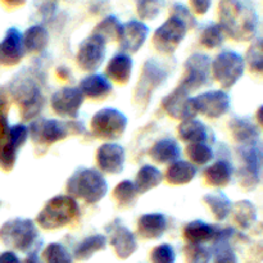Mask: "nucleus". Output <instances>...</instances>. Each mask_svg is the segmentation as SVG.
<instances>
[{
  "instance_id": "f257e3e1",
  "label": "nucleus",
  "mask_w": 263,
  "mask_h": 263,
  "mask_svg": "<svg viewBox=\"0 0 263 263\" xmlns=\"http://www.w3.org/2000/svg\"><path fill=\"white\" fill-rule=\"evenodd\" d=\"M258 14L247 0H220L218 25L228 37L235 41H251L258 30Z\"/></svg>"
},
{
  "instance_id": "f03ea898",
  "label": "nucleus",
  "mask_w": 263,
  "mask_h": 263,
  "mask_svg": "<svg viewBox=\"0 0 263 263\" xmlns=\"http://www.w3.org/2000/svg\"><path fill=\"white\" fill-rule=\"evenodd\" d=\"M44 73L39 68L22 69L9 84V92L21 108L25 121H35L45 105Z\"/></svg>"
},
{
  "instance_id": "7ed1b4c3",
  "label": "nucleus",
  "mask_w": 263,
  "mask_h": 263,
  "mask_svg": "<svg viewBox=\"0 0 263 263\" xmlns=\"http://www.w3.org/2000/svg\"><path fill=\"white\" fill-rule=\"evenodd\" d=\"M67 193L87 204H97L108 193V182L95 168H80L67 181Z\"/></svg>"
},
{
  "instance_id": "20e7f679",
  "label": "nucleus",
  "mask_w": 263,
  "mask_h": 263,
  "mask_svg": "<svg viewBox=\"0 0 263 263\" xmlns=\"http://www.w3.org/2000/svg\"><path fill=\"white\" fill-rule=\"evenodd\" d=\"M79 217L77 200L69 195H57L45 203L36 217V222L45 230H57L71 225Z\"/></svg>"
},
{
  "instance_id": "39448f33",
  "label": "nucleus",
  "mask_w": 263,
  "mask_h": 263,
  "mask_svg": "<svg viewBox=\"0 0 263 263\" xmlns=\"http://www.w3.org/2000/svg\"><path fill=\"white\" fill-rule=\"evenodd\" d=\"M0 240L9 248L31 253L36 252L40 234L36 223L30 218H13L0 228Z\"/></svg>"
},
{
  "instance_id": "423d86ee",
  "label": "nucleus",
  "mask_w": 263,
  "mask_h": 263,
  "mask_svg": "<svg viewBox=\"0 0 263 263\" xmlns=\"http://www.w3.org/2000/svg\"><path fill=\"white\" fill-rule=\"evenodd\" d=\"M86 131L81 121L35 120L28 126L30 138L36 144L51 145L64 140L71 134H84Z\"/></svg>"
},
{
  "instance_id": "0eeeda50",
  "label": "nucleus",
  "mask_w": 263,
  "mask_h": 263,
  "mask_svg": "<svg viewBox=\"0 0 263 263\" xmlns=\"http://www.w3.org/2000/svg\"><path fill=\"white\" fill-rule=\"evenodd\" d=\"M246 59L234 50H222L211 63V74L223 89L235 86L246 72Z\"/></svg>"
},
{
  "instance_id": "6e6552de",
  "label": "nucleus",
  "mask_w": 263,
  "mask_h": 263,
  "mask_svg": "<svg viewBox=\"0 0 263 263\" xmlns=\"http://www.w3.org/2000/svg\"><path fill=\"white\" fill-rule=\"evenodd\" d=\"M240 168L238 170L239 184L246 190H253L261 182L263 172V144L240 145L238 148Z\"/></svg>"
},
{
  "instance_id": "1a4fd4ad",
  "label": "nucleus",
  "mask_w": 263,
  "mask_h": 263,
  "mask_svg": "<svg viewBox=\"0 0 263 263\" xmlns=\"http://www.w3.org/2000/svg\"><path fill=\"white\" fill-rule=\"evenodd\" d=\"M127 117L116 108H103L91 118L90 128L92 135L102 140H117L125 134Z\"/></svg>"
},
{
  "instance_id": "9d476101",
  "label": "nucleus",
  "mask_w": 263,
  "mask_h": 263,
  "mask_svg": "<svg viewBox=\"0 0 263 263\" xmlns=\"http://www.w3.org/2000/svg\"><path fill=\"white\" fill-rule=\"evenodd\" d=\"M168 79V72L156 59H148L141 69L140 79L135 90V102L139 105L148 104L154 91Z\"/></svg>"
},
{
  "instance_id": "9b49d317",
  "label": "nucleus",
  "mask_w": 263,
  "mask_h": 263,
  "mask_svg": "<svg viewBox=\"0 0 263 263\" xmlns=\"http://www.w3.org/2000/svg\"><path fill=\"white\" fill-rule=\"evenodd\" d=\"M189 28L176 17L170 15L161 26L154 31L152 43L154 49L162 54H172L186 37Z\"/></svg>"
},
{
  "instance_id": "f8f14e48",
  "label": "nucleus",
  "mask_w": 263,
  "mask_h": 263,
  "mask_svg": "<svg viewBox=\"0 0 263 263\" xmlns=\"http://www.w3.org/2000/svg\"><path fill=\"white\" fill-rule=\"evenodd\" d=\"M211 63L212 59L207 54H192L185 62L184 76L179 86L187 92L197 91L205 86L211 77Z\"/></svg>"
},
{
  "instance_id": "ddd939ff",
  "label": "nucleus",
  "mask_w": 263,
  "mask_h": 263,
  "mask_svg": "<svg viewBox=\"0 0 263 263\" xmlns=\"http://www.w3.org/2000/svg\"><path fill=\"white\" fill-rule=\"evenodd\" d=\"M107 55V41L97 33H91L80 43L76 61L81 69L95 72L100 68Z\"/></svg>"
},
{
  "instance_id": "4468645a",
  "label": "nucleus",
  "mask_w": 263,
  "mask_h": 263,
  "mask_svg": "<svg viewBox=\"0 0 263 263\" xmlns=\"http://www.w3.org/2000/svg\"><path fill=\"white\" fill-rule=\"evenodd\" d=\"M162 108L170 117L181 122L195 118L198 115L194 98L180 86L162 99Z\"/></svg>"
},
{
  "instance_id": "2eb2a0df",
  "label": "nucleus",
  "mask_w": 263,
  "mask_h": 263,
  "mask_svg": "<svg viewBox=\"0 0 263 263\" xmlns=\"http://www.w3.org/2000/svg\"><path fill=\"white\" fill-rule=\"evenodd\" d=\"M85 102V97L79 87H62L50 98V107L61 117L77 118Z\"/></svg>"
},
{
  "instance_id": "dca6fc26",
  "label": "nucleus",
  "mask_w": 263,
  "mask_h": 263,
  "mask_svg": "<svg viewBox=\"0 0 263 263\" xmlns=\"http://www.w3.org/2000/svg\"><path fill=\"white\" fill-rule=\"evenodd\" d=\"M198 113L212 120H217L230 110L231 98L223 90H210L194 98Z\"/></svg>"
},
{
  "instance_id": "f3484780",
  "label": "nucleus",
  "mask_w": 263,
  "mask_h": 263,
  "mask_svg": "<svg viewBox=\"0 0 263 263\" xmlns=\"http://www.w3.org/2000/svg\"><path fill=\"white\" fill-rule=\"evenodd\" d=\"M109 234L110 246L115 249L118 258L127 259L133 256L138 249L136 236L127 226L122 225L120 220H115L107 228Z\"/></svg>"
},
{
  "instance_id": "a211bd4d",
  "label": "nucleus",
  "mask_w": 263,
  "mask_h": 263,
  "mask_svg": "<svg viewBox=\"0 0 263 263\" xmlns=\"http://www.w3.org/2000/svg\"><path fill=\"white\" fill-rule=\"evenodd\" d=\"M149 36V27L140 20H130L122 23V31L118 41L122 53H138Z\"/></svg>"
},
{
  "instance_id": "6ab92c4d",
  "label": "nucleus",
  "mask_w": 263,
  "mask_h": 263,
  "mask_svg": "<svg viewBox=\"0 0 263 263\" xmlns=\"http://www.w3.org/2000/svg\"><path fill=\"white\" fill-rule=\"evenodd\" d=\"M126 161L125 148L117 143H104L97 151V164L100 172L118 175L123 171Z\"/></svg>"
},
{
  "instance_id": "aec40b11",
  "label": "nucleus",
  "mask_w": 263,
  "mask_h": 263,
  "mask_svg": "<svg viewBox=\"0 0 263 263\" xmlns=\"http://www.w3.org/2000/svg\"><path fill=\"white\" fill-rule=\"evenodd\" d=\"M25 54L22 32L15 27L8 28L4 39L0 41V64L15 66L22 61Z\"/></svg>"
},
{
  "instance_id": "412c9836",
  "label": "nucleus",
  "mask_w": 263,
  "mask_h": 263,
  "mask_svg": "<svg viewBox=\"0 0 263 263\" xmlns=\"http://www.w3.org/2000/svg\"><path fill=\"white\" fill-rule=\"evenodd\" d=\"M79 89L84 97L99 100L104 99L105 97H108L112 92L113 85L110 80L104 74L92 73L80 81Z\"/></svg>"
},
{
  "instance_id": "4be33fe9",
  "label": "nucleus",
  "mask_w": 263,
  "mask_h": 263,
  "mask_svg": "<svg viewBox=\"0 0 263 263\" xmlns=\"http://www.w3.org/2000/svg\"><path fill=\"white\" fill-rule=\"evenodd\" d=\"M234 140L240 145H252L259 141L261 131L249 118L234 117L229 123Z\"/></svg>"
},
{
  "instance_id": "5701e85b",
  "label": "nucleus",
  "mask_w": 263,
  "mask_h": 263,
  "mask_svg": "<svg viewBox=\"0 0 263 263\" xmlns=\"http://www.w3.org/2000/svg\"><path fill=\"white\" fill-rule=\"evenodd\" d=\"M134 62L128 54L118 53L109 59L105 68L107 77L117 84H127L131 79Z\"/></svg>"
},
{
  "instance_id": "b1692460",
  "label": "nucleus",
  "mask_w": 263,
  "mask_h": 263,
  "mask_svg": "<svg viewBox=\"0 0 263 263\" xmlns=\"http://www.w3.org/2000/svg\"><path fill=\"white\" fill-rule=\"evenodd\" d=\"M167 230V218L163 213H145L138 220V233L144 239H159Z\"/></svg>"
},
{
  "instance_id": "393cba45",
  "label": "nucleus",
  "mask_w": 263,
  "mask_h": 263,
  "mask_svg": "<svg viewBox=\"0 0 263 263\" xmlns=\"http://www.w3.org/2000/svg\"><path fill=\"white\" fill-rule=\"evenodd\" d=\"M218 226L211 225L202 220H195L184 228L185 240L193 246H203L208 241H213Z\"/></svg>"
},
{
  "instance_id": "a878e982",
  "label": "nucleus",
  "mask_w": 263,
  "mask_h": 263,
  "mask_svg": "<svg viewBox=\"0 0 263 263\" xmlns=\"http://www.w3.org/2000/svg\"><path fill=\"white\" fill-rule=\"evenodd\" d=\"M203 176H204V181L210 186H228L233 180L234 167L226 159H220V161H216L215 163L210 164L203 172Z\"/></svg>"
},
{
  "instance_id": "bb28decb",
  "label": "nucleus",
  "mask_w": 263,
  "mask_h": 263,
  "mask_svg": "<svg viewBox=\"0 0 263 263\" xmlns=\"http://www.w3.org/2000/svg\"><path fill=\"white\" fill-rule=\"evenodd\" d=\"M149 156L156 163L159 164H171L179 161L181 156V148L179 143L174 139H162L158 140L149 151Z\"/></svg>"
},
{
  "instance_id": "cd10ccee",
  "label": "nucleus",
  "mask_w": 263,
  "mask_h": 263,
  "mask_svg": "<svg viewBox=\"0 0 263 263\" xmlns=\"http://www.w3.org/2000/svg\"><path fill=\"white\" fill-rule=\"evenodd\" d=\"M23 37V45H25V50L28 53L33 54H41L46 50L49 45V31L46 30L45 26L36 25L30 26L25 32L22 33Z\"/></svg>"
},
{
  "instance_id": "c85d7f7f",
  "label": "nucleus",
  "mask_w": 263,
  "mask_h": 263,
  "mask_svg": "<svg viewBox=\"0 0 263 263\" xmlns=\"http://www.w3.org/2000/svg\"><path fill=\"white\" fill-rule=\"evenodd\" d=\"M179 138L184 143L195 144V143H207L208 131L204 123L197 118L182 121L177 128Z\"/></svg>"
},
{
  "instance_id": "c756f323",
  "label": "nucleus",
  "mask_w": 263,
  "mask_h": 263,
  "mask_svg": "<svg viewBox=\"0 0 263 263\" xmlns=\"http://www.w3.org/2000/svg\"><path fill=\"white\" fill-rule=\"evenodd\" d=\"M197 168L187 161H176L168 166L166 171V180L168 184L179 186L186 185L195 179Z\"/></svg>"
},
{
  "instance_id": "7c9ffc66",
  "label": "nucleus",
  "mask_w": 263,
  "mask_h": 263,
  "mask_svg": "<svg viewBox=\"0 0 263 263\" xmlns=\"http://www.w3.org/2000/svg\"><path fill=\"white\" fill-rule=\"evenodd\" d=\"M163 179L164 176L161 170L152 166V164H145L138 171L134 184H135L139 194H145L154 187L159 186Z\"/></svg>"
},
{
  "instance_id": "2f4dec72",
  "label": "nucleus",
  "mask_w": 263,
  "mask_h": 263,
  "mask_svg": "<svg viewBox=\"0 0 263 263\" xmlns=\"http://www.w3.org/2000/svg\"><path fill=\"white\" fill-rule=\"evenodd\" d=\"M105 247H107V238L104 235L95 234V235L87 236L74 248V258L77 261H87L95 253L104 251Z\"/></svg>"
},
{
  "instance_id": "473e14b6",
  "label": "nucleus",
  "mask_w": 263,
  "mask_h": 263,
  "mask_svg": "<svg viewBox=\"0 0 263 263\" xmlns=\"http://www.w3.org/2000/svg\"><path fill=\"white\" fill-rule=\"evenodd\" d=\"M234 221L243 230L251 229L257 221V208L251 200H239L233 205Z\"/></svg>"
},
{
  "instance_id": "72a5a7b5",
  "label": "nucleus",
  "mask_w": 263,
  "mask_h": 263,
  "mask_svg": "<svg viewBox=\"0 0 263 263\" xmlns=\"http://www.w3.org/2000/svg\"><path fill=\"white\" fill-rule=\"evenodd\" d=\"M203 200H204L205 204L208 205V208H210L211 212L213 213L217 221L226 220L231 215L233 203L222 192L210 193V194L204 195Z\"/></svg>"
},
{
  "instance_id": "f704fd0d",
  "label": "nucleus",
  "mask_w": 263,
  "mask_h": 263,
  "mask_svg": "<svg viewBox=\"0 0 263 263\" xmlns=\"http://www.w3.org/2000/svg\"><path fill=\"white\" fill-rule=\"evenodd\" d=\"M225 32L218 22H210L199 33V43L207 49H217L225 43Z\"/></svg>"
},
{
  "instance_id": "c9c22d12",
  "label": "nucleus",
  "mask_w": 263,
  "mask_h": 263,
  "mask_svg": "<svg viewBox=\"0 0 263 263\" xmlns=\"http://www.w3.org/2000/svg\"><path fill=\"white\" fill-rule=\"evenodd\" d=\"M122 22L116 15L109 14L97 23L92 33L102 36L105 41H116L120 39Z\"/></svg>"
},
{
  "instance_id": "e433bc0d",
  "label": "nucleus",
  "mask_w": 263,
  "mask_h": 263,
  "mask_svg": "<svg viewBox=\"0 0 263 263\" xmlns=\"http://www.w3.org/2000/svg\"><path fill=\"white\" fill-rule=\"evenodd\" d=\"M186 154L190 159V163L197 166H205L215 158V152L207 143L189 144L186 148Z\"/></svg>"
},
{
  "instance_id": "4c0bfd02",
  "label": "nucleus",
  "mask_w": 263,
  "mask_h": 263,
  "mask_svg": "<svg viewBox=\"0 0 263 263\" xmlns=\"http://www.w3.org/2000/svg\"><path fill=\"white\" fill-rule=\"evenodd\" d=\"M138 195V189L131 180H123V181L118 182V185L113 190V197L122 207H131L135 204Z\"/></svg>"
},
{
  "instance_id": "58836bf2",
  "label": "nucleus",
  "mask_w": 263,
  "mask_h": 263,
  "mask_svg": "<svg viewBox=\"0 0 263 263\" xmlns=\"http://www.w3.org/2000/svg\"><path fill=\"white\" fill-rule=\"evenodd\" d=\"M166 0H135L136 13L140 21H154L159 17Z\"/></svg>"
},
{
  "instance_id": "ea45409f",
  "label": "nucleus",
  "mask_w": 263,
  "mask_h": 263,
  "mask_svg": "<svg viewBox=\"0 0 263 263\" xmlns=\"http://www.w3.org/2000/svg\"><path fill=\"white\" fill-rule=\"evenodd\" d=\"M244 59L252 72L263 76V37L256 39L251 44Z\"/></svg>"
},
{
  "instance_id": "a19ab883",
  "label": "nucleus",
  "mask_w": 263,
  "mask_h": 263,
  "mask_svg": "<svg viewBox=\"0 0 263 263\" xmlns=\"http://www.w3.org/2000/svg\"><path fill=\"white\" fill-rule=\"evenodd\" d=\"M45 263H73L71 253L64 246L59 243H50L43 252Z\"/></svg>"
},
{
  "instance_id": "79ce46f5",
  "label": "nucleus",
  "mask_w": 263,
  "mask_h": 263,
  "mask_svg": "<svg viewBox=\"0 0 263 263\" xmlns=\"http://www.w3.org/2000/svg\"><path fill=\"white\" fill-rule=\"evenodd\" d=\"M18 151L20 149H17L4 139L0 143V168L4 171H12L17 162Z\"/></svg>"
},
{
  "instance_id": "37998d69",
  "label": "nucleus",
  "mask_w": 263,
  "mask_h": 263,
  "mask_svg": "<svg viewBox=\"0 0 263 263\" xmlns=\"http://www.w3.org/2000/svg\"><path fill=\"white\" fill-rule=\"evenodd\" d=\"M28 138H30L28 126L23 125V123H15V125L10 126L7 135H5V140L14 145L17 149L22 148L26 141L28 140Z\"/></svg>"
},
{
  "instance_id": "c03bdc74",
  "label": "nucleus",
  "mask_w": 263,
  "mask_h": 263,
  "mask_svg": "<svg viewBox=\"0 0 263 263\" xmlns=\"http://www.w3.org/2000/svg\"><path fill=\"white\" fill-rule=\"evenodd\" d=\"M215 263H238L234 249L229 246V241H217L212 247Z\"/></svg>"
},
{
  "instance_id": "a18cd8bd",
  "label": "nucleus",
  "mask_w": 263,
  "mask_h": 263,
  "mask_svg": "<svg viewBox=\"0 0 263 263\" xmlns=\"http://www.w3.org/2000/svg\"><path fill=\"white\" fill-rule=\"evenodd\" d=\"M170 15L176 17L177 20L184 22L189 30L190 28L197 27L198 25V21L197 18H195L194 13L190 10V8L187 7V5L182 4V3H174V4L171 5V9H170Z\"/></svg>"
},
{
  "instance_id": "49530a36",
  "label": "nucleus",
  "mask_w": 263,
  "mask_h": 263,
  "mask_svg": "<svg viewBox=\"0 0 263 263\" xmlns=\"http://www.w3.org/2000/svg\"><path fill=\"white\" fill-rule=\"evenodd\" d=\"M152 263H175L176 262V253L174 247L170 244H159L154 247L151 252Z\"/></svg>"
},
{
  "instance_id": "de8ad7c7",
  "label": "nucleus",
  "mask_w": 263,
  "mask_h": 263,
  "mask_svg": "<svg viewBox=\"0 0 263 263\" xmlns=\"http://www.w3.org/2000/svg\"><path fill=\"white\" fill-rule=\"evenodd\" d=\"M212 253L210 249H207L203 246H189L185 248V258L186 263H210Z\"/></svg>"
},
{
  "instance_id": "09e8293b",
  "label": "nucleus",
  "mask_w": 263,
  "mask_h": 263,
  "mask_svg": "<svg viewBox=\"0 0 263 263\" xmlns=\"http://www.w3.org/2000/svg\"><path fill=\"white\" fill-rule=\"evenodd\" d=\"M213 0H189V8L194 15H205L212 8Z\"/></svg>"
},
{
  "instance_id": "8fccbe9b",
  "label": "nucleus",
  "mask_w": 263,
  "mask_h": 263,
  "mask_svg": "<svg viewBox=\"0 0 263 263\" xmlns=\"http://www.w3.org/2000/svg\"><path fill=\"white\" fill-rule=\"evenodd\" d=\"M8 130H9V123H8V118L5 116V110L0 109V143L5 139Z\"/></svg>"
},
{
  "instance_id": "3c124183",
  "label": "nucleus",
  "mask_w": 263,
  "mask_h": 263,
  "mask_svg": "<svg viewBox=\"0 0 263 263\" xmlns=\"http://www.w3.org/2000/svg\"><path fill=\"white\" fill-rule=\"evenodd\" d=\"M0 263H22V262H21V259L18 258V256L14 253V252L7 251L0 253Z\"/></svg>"
},
{
  "instance_id": "603ef678",
  "label": "nucleus",
  "mask_w": 263,
  "mask_h": 263,
  "mask_svg": "<svg viewBox=\"0 0 263 263\" xmlns=\"http://www.w3.org/2000/svg\"><path fill=\"white\" fill-rule=\"evenodd\" d=\"M57 74H58L59 79L62 80H68L71 77V69H68L67 67L62 66L57 68Z\"/></svg>"
},
{
  "instance_id": "864d4df0",
  "label": "nucleus",
  "mask_w": 263,
  "mask_h": 263,
  "mask_svg": "<svg viewBox=\"0 0 263 263\" xmlns=\"http://www.w3.org/2000/svg\"><path fill=\"white\" fill-rule=\"evenodd\" d=\"M7 7L9 8H20L27 3V0H2Z\"/></svg>"
},
{
  "instance_id": "5fc2aeb1",
  "label": "nucleus",
  "mask_w": 263,
  "mask_h": 263,
  "mask_svg": "<svg viewBox=\"0 0 263 263\" xmlns=\"http://www.w3.org/2000/svg\"><path fill=\"white\" fill-rule=\"evenodd\" d=\"M22 263H43V261L39 258V256L36 252H31V253L26 257V259Z\"/></svg>"
},
{
  "instance_id": "6e6d98bb",
  "label": "nucleus",
  "mask_w": 263,
  "mask_h": 263,
  "mask_svg": "<svg viewBox=\"0 0 263 263\" xmlns=\"http://www.w3.org/2000/svg\"><path fill=\"white\" fill-rule=\"evenodd\" d=\"M256 120H257V122H258V125L263 127V104L258 108V109H257Z\"/></svg>"
},
{
  "instance_id": "4d7b16f0",
  "label": "nucleus",
  "mask_w": 263,
  "mask_h": 263,
  "mask_svg": "<svg viewBox=\"0 0 263 263\" xmlns=\"http://www.w3.org/2000/svg\"><path fill=\"white\" fill-rule=\"evenodd\" d=\"M49 2H54V3H57V0H49Z\"/></svg>"
}]
</instances>
